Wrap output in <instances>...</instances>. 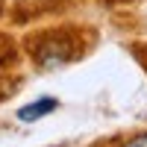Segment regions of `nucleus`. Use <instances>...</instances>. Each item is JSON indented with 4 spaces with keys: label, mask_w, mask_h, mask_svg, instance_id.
I'll return each mask as SVG.
<instances>
[{
    "label": "nucleus",
    "mask_w": 147,
    "mask_h": 147,
    "mask_svg": "<svg viewBox=\"0 0 147 147\" xmlns=\"http://www.w3.org/2000/svg\"><path fill=\"white\" fill-rule=\"evenodd\" d=\"M77 53H80V50H77V44H74V38H68L65 32L47 35V38H41L38 44L32 47V59H35V65L44 68V71H53V68L68 65Z\"/></svg>",
    "instance_id": "1"
},
{
    "label": "nucleus",
    "mask_w": 147,
    "mask_h": 147,
    "mask_svg": "<svg viewBox=\"0 0 147 147\" xmlns=\"http://www.w3.org/2000/svg\"><path fill=\"white\" fill-rule=\"evenodd\" d=\"M56 106H59L56 97H41V100H35V103L21 106V109H18V121H21V124H32V121H38V118H44V115H50Z\"/></svg>",
    "instance_id": "2"
},
{
    "label": "nucleus",
    "mask_w": 147,
    "mask_h": 147,
    "mask_svg": "<svg viewBox=\"0 0 147 147\" xmlns=\"http://www.w3.org/2000/svg\"><path fill=\"white\" fill-rule=\"evenodd\" d=\"M121 147H147V129L138 132V136H132V138H127Z\"/></svg>",
    "instance_id": "3"
},
{
    "label": "nucleus",
    "mask_w": 147,
    "mask_h": 147,
    "mask_svg": "<svg viewBox=\"0 0 147 147\" xmlns=\"http://www.w3.org/2000/svg\"><path fill=\"white\" fill-rule=\"evenodd\" d=\"M136 53H138V59H141L144 68H147V44H144V47H136Z\"/></svg>",
    "instance_id": "4"
}]
</instances>
